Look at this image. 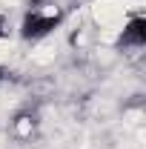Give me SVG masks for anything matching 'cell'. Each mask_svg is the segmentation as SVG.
Listing matches in <instances>:
<instances>
[{"mask_svg":"<svg viewBox=\"0 0 146 149\" xmlns=\"http://www.w3.org/2000/svg\"><path fill=\"white\" fill-rule=\"evenodd\" d=\"M63 26V12L49 6V9H26V15L20 20V37L26 43H40L49 35H55Z\"/></svg>","mask_w":146,"mask_h":149,"instance_id":"obj_1","label":"cell"},{"mask_svg":"<svg viewBox=\"0 0 146 149\" xmlns=\"http://www.w3.org/2000/svg\"><path fill=\"white\" fill-rule=\"evenodd\" d=\"M115 46L117 49H143L146 46V17L143 15H129L123 26L115 35Z\"/></svg>","mask_w":146,"mask_h":149,"instance_id":"obj_2","label":"cell"},{"mask_svg":"<svg viewBox=\"0 0 146 149\" xmlns=\"http://www.w3.org/2000/svg\"><path fill=\"white\" fill-rule=\"evenodd\" d=\"M52 0H26V9H49Z\"/></svg>","mask_w":146,"mask_h":149,"instance_id":"obj_3","label":"cell"},{"mask_svg":"<svg viewBox=\"0 0 146 149\" xmlns=\"http://www.w3.org/2000/svg\"><path fill=\"white\" fill-rule=\"evenodd\" d=\"M3 77H6V69H3V66H0V80H3Z\"/></svg>","mask_w":146,"mask_h":149,"instance_id":"obj_4","label":"cell"}]
</instances>
